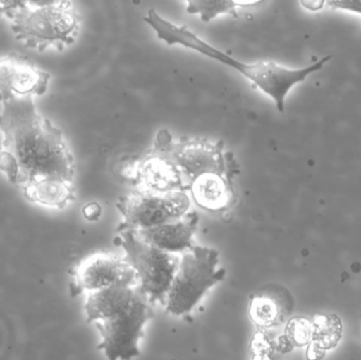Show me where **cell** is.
<instances>
[{
	"mask_svg": "<svg viewBox=\"0 0 361 360\" xmlns=\"http://www.w3.org/2000/svg\"><path fill=\"white\" fill-rule=\"evenodd\" d=\"M34 97L2 101L0 171L23 194L50 181L73 183L75 163L63 131L36 109Z\"/></svg>",
	"mask_w": 361,
	"mask_h": 360,
	"instance_id": "obj_1",
	"label": "cell"
},
{
	"mask_svg": "<svg viewBox=\"0 0 361 360\" xmlns=\"http://www.w3.org/2000/svg\"><path fill=\"white\" fill-rule=\"evenodd\" d=\"M144 20L154 30L159 39L166 42L169 46L178 44L191 49L237 70L250 80L256 88L260 89L264 94L271 97L278 111L281 113L286 109V97L290 89L295 85L305 82L310 74L322 70L326 61L331 59V56H326L317 63L301 69H288L273 61H262L254 63H242L202 39L186 25H177L171 23L154 8L148 11Z\"/></svg>",
	"mask_w": 361,
	"mask_h": 360,
	"instance_id": "obj_2",
	"label": "cell"
},
{
	"mask_svg": "<svg viewBox=\"0 0 361 360\" xmlns=\"http://www.w3.org/2000/svg\"><path fill=\"white\" fill-rule=\"evenodd\" d=\"M15 38L27 48L61 51L75 42L80 16L70 1H0Z\"/></svg>",
	"mask_w": 361,
	"mask_h": 360,
	"instance_id": "obj_3",
	"label": "cell"
},
{
	"mask_svg": "<svg viewBox=\"0 0 361 360\" xmlns=\"http://www.w3.org/2000/svg\"><path fill=\"white\" fill-rule=\"evenodd\" d=\"M150 151L171 163L189 188L197 178L218 175L233 180L240 173V165L231 152L224 151L222 141L212 142L204 137L173 139L166 129L159 131Z\"/></svg>",
	"mask_w": 361,
	"mask_h": 360,
	"instance_id": "obj_4",
	"label": "cell"
},
{
	"mask_svg": "<svg viewBox=\"0 0 361 360\" xmlns=\"http://www.w3.org/2000/svg\"><path fill=\"white\" fill-rule=\"evenodd\" d=\"M114 243L125 252V259L135 270L137 290L152 304L165 306L169 290L180 264V257L167 253L137 236L133 230H118Z\"/></svg>",
	"mask_w": 361,
	"mask_h": 360,
	"instance_id": "obj_5",
	"label": "cell"
},
{
	"mask_svg": "<svg viewBox=\"0 0 361 360\" xmlns=\"http://www.w3.org/2000/svg\"><path fill=\"white\" fill-rule=\"evenodd\" d=\"M218 266L216 249L195 245L183 253L165 302L167 312L175 316L190 313L208 290L224 279L226 271Z\"/></svg>",
	"mask_w": 361,
	"mask_h": 360,
	"instance_id": "obj_6",
	"label": "cell"
},
{
	"mask_svg": "<svg viewBox=\"0 0 361 360\" xmlns=\"http://www.w3.org/2000/svg\"><path fill=\"white\" fill-rule=\"evenodd\" d=\"M154 316L152 304L137 290L133 304L114 318L95 323L101 334L99 350L108 360H131L140 355L139 342L144 327Z\"/></svg>",
	"mask_w": 361,
	"mask_h": 360,
	"instance_id": "obj_7",
	"label": "cell"
},
{
	"mask_svg": "<svg viewBox=\"0 0 361 360\" xmlns=\"http://www.w3.org/2000/svg\"><path fill=\"white\" fill-rule=\"evenodd\" d=\"M124 221L118 230H143L176 221L188 213L190 200L184 192L166 194L131 192L116 204Z\"/></svg>",
	"mask_w": 361,
	"mask_h": 360,
	"instance_id": "obj_8",
	"label": "cell"
},
{
	"mask_svg": "<svg viewBox=\"0 0 361 360\" xmlns=\"http://www.w3.org/2000/svg\"><path fill=\"white\" fill-rule=\"evenodd\" d=\"M116 285L137 287L135 270L125 258L110 253H97L82 259L71 273L70 292L73 297L82 292H95Z\"/></svg>",
	"mask_w": 361,
	"mask_h": 360,
	"instance_id": "obj_9",
	"label": "cell"
},
{
	"mask_svg": "<svg viewBox=\"0 0 361 360\" xmlns=\"http://www.w3.org/2000/svg\"><path fill=\"white\" fill-rule=\"evenodd\" d=\"M51 75L23 55H0V103L15 97L42 95Z\"/></svg>",
	"mask_w": 361,
	"mask_h": 360,
	"instance_id": "obj_10",
	"label": "cell"
},
{
	"mask_svg": "<svg viewBox=\"0 0 361 360\" xmlns=\"http://www.w3.org/2000/svg\"><path fill=\"white\" fill-rule=\"evenodd\" d=\"M122 175L142 192L166 194L188 190L177 169L152 151L125 167Z\"/></svg>",
	"mask_w": 361,
	"mask_h": 360,
	"instance_id": "obj_11",
	"label": "cell"
},
{
	"mask_svg": "<svg viewBox=\"0 0 361 360\" xmlns=\"http://www.w3.org/2000/svg\"><path fill=\"white\" fill-rule=\"evenodd\" d=\"M294 308L290 292L277 283H269L252 296L248 314L257 328L267 331L288 323Z\"/></svg>",
	"mask_w": 361,
	"mask_h": 360,
	"instance_id": "obj_12",
	"label": "cell"
},
{
	"mask_svg": "<svg viewBox=\"0 0 361 360\" xmlns=\"http://www.w3.org/2000/svg\"><path fill=\"white\" fill-rule=\"evenodd\" d=\"M197 224L199 215L195 211H188L176 221L135 232L145 242L167 253L178 255L186 253L195 247L193 236L197 232Z\"/></svg>",
	"mask_w": 361,
	"mask_h": 360,
	"instance_id": "obj_13",
	"label": "cell"
},
{
	"mask_svg": "<svg viewBox=\"0 0 361 360\" xmlns=\"http://www.w3.org/2000/svg\"><path fill=\"white\" fill-rule=\"evenodd\" d=\"M189 190L193 200L204 211L222 213L237 203V192L233 180L218 175H206L191 183Z\"/></svg>",
	"mask_w": 361,
	"mask_h": 360,
	"instance_id": "obj_14",
	"label": "cell"
},
{
	"mask_svg": "<svg viewBox=\"0 0 361 360\" xmlns=\"http://www.w3.org/2000/svg\"><path fill=\"white\" fill-rule=\"evenodd\" d=\"M137 294V287L123 285L91 292L85 304L87 321L99 323L114 318L133 304Z\"/></svg>",
	"mask_w": 361,
	"mask_h": 360,
	"instance_id": "obj_15",
	"label": "cell"
},
{
	"mask_svg": "<svg viewBox=\"0 0 361 360\" xmlns=\"http://www.w3.org/2000/svg\"><path fill=\"white\" fill-rule=\"evenodd\" d=\"M343 336V323L333 314H317L312 319V337L307 346L309 360L324 359L328 351L334 349Z\"/></svg>",
	"mask_w": 361,
	"mask_h": 360,
	"instance_id": "obj_16",
	"label": "cell"
},
{
	"mask_svg": "<svg viewBox=\"0 0 361 360\" xmlns=\"http://www.w3.org/2000/svg\"><path fill=\"white\" fill-rule=\"evenodd\" d=\"M263 1L235 2L228 0H197L187 2L186 11L189 14L200 15L202 20L209 23L222 14H228L238 18V8H252L262 4Z\"/></svg>",
	"mask_w": 361,
	"mask_h": 360,
	"instance_id": "obj_17",
	"label": "cell"
},
{
	"mask_svg": "<svg viewBox=\"0 0 361 360\" xmlns=\"http://www.w3.org/2000/svg\"><path fill=\"white\" fill-rule=\"evenodd\" d=\"M293 349L309 346L312 337V319L294 317L288 321L283 334Z\"/></svg>",
	"mask_w": 361,
	"mask_h": 360,
	"instance_id": "obj_18",
	"label": "cell"
},
{
	"mask_svg": "<svg viewBox=\"0 0 361 360\" xmlns=\"http://www.w3.org/2000/svg\"><path fill=\"white\" fill-rule=\"evenodd\" d=\"M328 4L333 8H341V10L361 14V0L360 1H357V0H335V1H329Z\"/></svg>",
	"mask_w": 361,
	"mask_h": 360,
	"instance_id": "obj_19",
	"label": "cell"
},
{
	"mask_svg": "<svg viewBox=\"0 0 361 360\" xmlns=\"http://www.w3.org/2000/svg\"><path fill=\"white\" fill-rule=\"evenodd\" d=\"M82 215L88 221H97L102 216L101 205L97 202H91L85 205L82 209Z\"/></svg>",
	"mask_w": 361,
	"mask_h": 360,
	"instance_id": "obj_20",
	"label": "cell"
},
{
	"mask_svg": "<svg viewBox=\"0 0 361 360\" xmlns=\"http://www.w3.org/2000/svg\"><path fill=\"white\" fill-rule=\"evenodd\" d=\"M302 4V6H305V8H309V10H319L320 8H322V4H324V2H305L302 1L301 2Z\"/></svg>",
	"mask_w": 361,
	"mask_h": 360,
	"instance_id": "obj_21",
	"label": "cell"
}]
</instances>
